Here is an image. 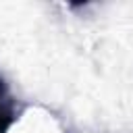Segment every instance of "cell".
Returning a JSON list of instances; mask_svg holds the SVG:
<instances>
[{
  "instance_id": "obj_1",
  "label": "cell",
  "mask_w": 133,
  "mask_h": 133,
  "mask_svg": "<svg viewBox=\"0 0 133 133\" xmlns=\"http://www.w3.org/2000/svg\"><path fill=\"white\" fill-rule=\"evenodd\" d=\"M19 114L21 108L17 104V98L10 94L6 79L0 75V133H6L19 121Z\"/></svg>"
}]
</instances>
